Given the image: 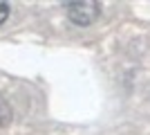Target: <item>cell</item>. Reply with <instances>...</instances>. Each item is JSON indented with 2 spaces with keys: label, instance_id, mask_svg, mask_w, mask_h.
Segmentation results:
<instances>
[{
  "label": "cell",
  "instance_id": "6da1fadb",
  "mask_svg": "<svg viewBox=\"0 0 150 135\" xmlns=\"http://www.w3.org/2000/svg\"><path fill=\"white\" fill-rule=\"evenodd\" d=\"M65 11H67V18L74 23V25H92L94 20L99 18L101 14V2L99 0H76V2H63Z\"/></svg>",
  "mask_w": 150,
  "mask_h": 135
},
{
  "label": "cell",
  "instance_id": "7a4b0ae2",
  "mask_svg": "<svg viewBox=\"0 0 150 135\" xmlns=\"http://www.w3.org/2000/svg\"><path fill=\"white\" fill-rule=\"evenodd\" d=\"M13 119V113H11V106L7 104L5 97H0V129H5V126H9Z\"/></svg>",
  "mask_w": 150,
  "mask_h": 135
},
{
  "label": "cell",
  "instance_id": "3957f363",
  "mask_svg": "<svg viewBox=\"0 0 150 135\" xmlns=\"http://www.w3.org/2000/svg\"><path fill=\"white\" fill-rule=\"evenodd\" d=\"M7 18H9V2L0 0V25H2Z\"/></svg>",
  "mask_w": 150,
  "mask_h": 135
}]
</instances>
